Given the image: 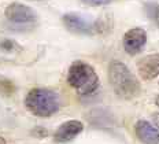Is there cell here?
<instances>
[{"mask_svg":"<svg viewBox=\"0 0 159 144\" xmlns=\"http://www.w3.org/2000/svg\"><path fill=\"white\" fill-rule=\"evenodd\" d=\"M108 81L114 92L122 99H133L140 95V82L128 66L119 61H112L108 65Z\"/></svg>","mask_w":159,"mask_h":144,"instance_id":"cell-1","label":"cell"},{"mask_svg":"<svg viewBox=\"0 0 159 144\" xmlns=\"http://www.w3.org/2000/svg\"><path fill=\"white\" fill-rule=\"evenodd\" d=\"M25 106L33 115L40 118H48L61 109V98L55 91L48 88L30 89L26 95Z\"/></svg>","mask_w":159,"mask_h":144,"instance_id":"cell-2","label":"cell"},{"mask_svg":"<svg viewBox=\"0 0 159 144\" xmlns=\"http://www.w3.org/2000/svg\"><path fill=\"white\" fill-rule=\"evenodd\" d=\"M67 82L81 96L92 95L98 91L100 84L95 69L84 61H75L71 63L67 72Z\"/></svg>","mask_w":159,"mask_h":144,"instance_id":"cell-3","label":"cell"},{"mask_svg":"<svg viewBox=\"0 0 159 144\" xmlns=\"http://www.w3.org/2000/svg\"><path fill=\"white\" fill-rule=\"evenodd\" d=\"M62 21L69 30L77 35H98L103 30L100 21L78 12H67L62 16Z\"/></svg>","mask_w":159,"mask_h":144,"instance_id":"cell-4","label":"cell"},{"mask_svg":"<svg viewBox=\"0 0 159 144\" xmlns=\"http://www.w3.org/2000/svg\"><path fill=\"white\" fill-rule=\"evenodd\" d=\"M6 18L14 23H32L36 21L37 15L33 10L22 3H11L4 11Z\"/></svg>","mask_w":159,"mask_h":144,"instance_id":"cell-5","label":"cell"},{"mask_svg":"<svg viewBox=\"0 0 159 144\" xmlns=\"http://www.w3.org/2000/svg\"><path fill=\"white\" fill-rule=\"evenodd\" d=\"M147 43V33L141 28L129 29L124 36V48L129 55H136L144 48Z\"/></svg>","mask_w":159,"mask_h":144,"instance_id":"cell-6","label":"cell"},{"mask_svg":"<svg viewBox=\"0 0 159 144\" xmlns=\"http://www.w3.org/2000/svg\"><path fill=\"white\" fill-rule=\"evenodd\" d=\"M82 130H84V123L78 119H70V121H66L58 126V129L54 133V140L56 143L71 142Z\"/></svg>","mask_w":159,"mask_h":144,"instance_id":"cell-7","label":"cell"},{"mask_svg":"<svg viewBox=\"0 0 159 144\" xmlns=\"http://www.w3.org/2000/svg\"><path fill=\"white\" fill-rule=\"evenodd\" d=\"M137 72L145 81L157 78L159 76V53H151L141 58L137 63Z\"/></svg>","mask_w":159,"mask_h":144,"instance_id":"cell-8","label":"cell"},{"mask_svg":"<svg viewBox=\"0 0 159 144\" xmlns=\"http://www.w3.org/2000/svg\"><path fill=\"white\" fill-rule=\"evenodd\" d=\"M137 139L144 144H159V128L148 121H137L134 126Z\"/></svg>","mask_w":159,"mask_h":144,"instance_id":"cell-9","label":"cell"},{"mask_svg":"<svg viewBox=\"0 0 159 144\" xmlns=\"http://www.w3.org/2000/svg\"><path fill=\"white\" fill-rule=\"evenodd\" d=\"M145 12L148 18L159 28V3L158 2H150L145 4Z\"/></svg>","mask_w":159,"mask_h":144,"instance_id":"cell-10","label":"cell"},{"mask_svg":"<svg viewBox=\"0 0 159 144\" xmlns=\"http://www.w3.org/2000/svg\"><path fill=\"white\" fill-rule=\"evenodd\" d=\"M82 2L91 6H104V4H110L114 0H82Z\"/></svg>","mask_w":159,"mask_h":144,"instance_id":"cell-11","label":"cell"},{"mask_svg":"<svg viewBox=\"0 0 159 144\" xmlns=\"http://www.w3.org/2000/svg\"><path fill=\"white\" fill-rule=\"evenodd\" d=\"M0 47H2V48H4L6 51H11L14 47H16V44L14 41H11V40H4L3 43H0Z\"/></svg>","mask_w":159,"mask_h":144,"instance_id":"cell-12","label":"cell"},{"mask_svg":"<svg viewBox=\"0 0 159 144\" xmlns=\"http://www.w3.org/2000/svg\"><path fill=\"white\" fill-rule=\"evenodd\" d=\"M47 130H44V129H41V128H36L34 130H33V135L34 136H37V137H43V136H47Z\"/></svg>","mask_w":159,"mask_h":144,"instance_id":"cell-13","label":"cell"},{"mask_svg":"<svg viewBox=\"0 0 159 144\" xmlns=\"http://www.w3.org/2000/svg\"><path fill=\"white\" fill-rule=\"evenodd\" d=\"M152 119H154L155 125H157L158 128H159V113H155V114H154V118H152Z\"/></svg>","mask_w":159,"mask_h":144,"instance_id":"cell-14","label":"cell"},{"mask_svg":"<svg viewBox=\"0 0 159 144\" xmlns=\"http://www.w3.org/2000/svg\"><path fill=\"white\" fill-rule=\"evenodd\" d=\"M0 144H6V139L2 137V136H0Z\"/></svg>","mask_w":159,"mask_h":144,"instance_id":"cell-15","label":"cell"},{"mask_svg":"<svg viewBox=\"0 0 159 144\" xmlns=\"http://www.w3.org/2000/svg\"><path fill=\"white\" fill-rule=\"evenodd\" d=\"M155 105H157V106L159 107V95L157 96V98H155Z\"/></svg>","mask_w":159,"mask_h":144,"instance_id":"cell-16","label":"cell"}]
</instances>
